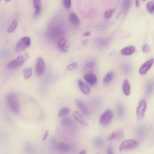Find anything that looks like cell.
Here are the masks:
<instances>
[{
  "label": "cell",
  "instance_id": "cell-1",
  "mask_svg": "<svg viewBox=\"0 0 154 154\" xmlns=\"http://www.w3.org/2000/svg\"><path fill=\"white\" fill-rule=\"evenodd\" d=\"M65 34L66 30L63 22L58 19L53 20L48 27L47 37L51 40L58 42L59 39L64 37Z\"/></svg>",
  "mask_w": 154,
  "mask_h": 154
},
{
  "label": "cell",
  "instance_id": "cell-2",
  "mask_svg": "<svg viewBox=\"0 0 154 154\" xmlns=\"http://www.w3.org/2000/svg\"><path fill=\"white\" fill-rule=\"evenodd\" d=\"M7 105L12 112L17 114L20 110V105L17 94L14 93H10L6 97Z\"/></svg>",
  "mask_w": 154,
  "mask_h": 154
},
{
  "label": "cell",
  "instance_id": "cell-3",
  "mask_svg": "<svg viewBox=\"0 0 154 154\" xmlns=\"http://www.w3.org/2000/svg\"><path fill=\"white\" fill-rule=\"evenodd\" d=\"M30 56L28 54H25L23 55H19L16 58L13 59L10 61L7 65V67L9 69H16L18 67L22 65L28 58H29Z\"/></svg>",
  "mask_w": 154,
  "mask_h": 154
},
{
  "label": "cell",
  "instance_id": "cell-4",
  "mask_svg": "<svg viewBox=\"0 0 154 154\" xmlns=\"http://www.w3.org/2000/svg\"><path fill=\"white\" fill-rule=\"evenodd\" d=\"M113 115H114V113L111 109H108L105 110L100 115L99 117V124L102 126H106L108 125L111 123Z\"/></svg>",
  "mask_w": 154,
  "mask_h": 154
},
{
  "label": "cell",
  "instance_id": "cell-5",
  "mask_svg": "<svg viewBox=\"0 0 154 154\" xmlns=\"http://www.w3.org/2000/svg\"><path fill=\"white\" fill-rule=\"evenodd\" d=\"M139 145V142L134 139H128L123 141L119 147L120 151L134 149Z\"/></svg>",
  "mask_w": 154,
  "mask_h": 154
},
{
  "label": "cell",
  "instance_id": "cell-6",
  "mask_svg": "<svg viewBox=\"0 0 154 154\" xmlns=\"http://www.w3.org/2000/svg\"><path fill=\"white\" fill-rule=\"evenodd\" d=\"M31 43V39L28 36H25L22 37L18 40L16 45L15 49L17 52L23 51L27 49Z\"/></svg>",
  "mask_w": 154,
  "mask_h": 154
},
{
  "label": "cell",
  "instance_id": "cell-7",
  "mask_svg": "<svg viewBox=\"0 0 154 154\" xmlns=\"http://www.w3.org/2000/svg\"><path fill=\"white\" fill-rule=\"evenodd\" d=\"M147 109V103L144 99H141L136 108V117L138 120L143 119Z\"/></svg>",
  "mask_w": 154,
  "mask_h": 154
},
{
  "label": "cell",
  "instance_id": "cell-8",
  "mask_svg": "<svg viewBox=\"0 0 154 154\" xmlns=\"http://www.w3.org/2000/svg\"><path fill=\"white\" fill-rule=\"evenodd\" d=\"M45 63L42 57L37 58L36 60L35 72L37 76H41L45 73Z\"/></svg>",
  "mask_w": 154,
  "mask_h": 154
},
{
  "label": "cell",
  "instance_id": "cell-9",
  "mask_svg": "<svg viewBox=\"0 0 154 154\" xmlns=\"http://www.w3.org/2000/svg\"><path fill=\"white\" fill-rule=\"evenodd\" d=\"M60 124L63 128L67 129H70L72 131H75L77 128L76 124L70 118H68V117L63 118L61 120Z\"/></svg>",
  "mask_w": 154,
  "mask_h": 154
},
{
  "label": "cell",
  "instance_id": "cell-10",
  "mask_svg": "<svg viewBox=\"0 0 154 154\" xmlns=\"http://www.w3.org/2000/svg\"><path fill=\"white\" fill-rule=\"evenodd\" d=\"M154 63V58H150L144 62L139 69V73L141 75H146Z\"/></svg>",
  "mask_w": 154,
  "mask_h": 154
},
{
  "label": "cell",
  "instance_id": "cell-11",
  "mask_svg": "<svg viewBox=\"0 0 154 154\" xmlns=\"http://www.w3.org/2000/svg\"><path fill=\"white\" fill-rule=\"evenodd\" d=\"M124 136V131L123 129H119L117 130H114L112 132H111L107 140L108 141H112L114 140H119L121 139Z\"/></svg>",
  "mask_w": 154,
  "mask_h": 154
},
{
  "label": "cell",
  "instance_id": "cell-12",
  "mask_svg": "<svg viewBox=\"0 0 154 154\" xmlns=\"http://www.w3.org/2000/svg\"><path fill=\"white\" fill-rule=\"evenodd\" d=\"M73 118L75 119V120L81 126H82L84 127H87L88 126V123L85 120L84 116L82 114H81L80 112H79L78 111H73Z\"/></svg>",
  "mask_w": 154,
  "mask_h": 154
},
{
  "label": "cell",
  "instance_id": "cell-13",
  "mask_svg": "<svg viewBox=\"0 0 154 154\" xmlns=\"http://www.w3.org/2000/svg\"><path fill=\"white\" fill-rule=\"evenodd\" d=\"M76 105L77 106L79 110L85 116H89L90 114V110L85 105V104L80 99H76L75 101Z\"/></svg>",
  "mask_w": 154,
  "mask_h": 154
},
{
  "label": "cell",
  "instance_id": "cell-14",
  "mask_svg": "<svg viewBox=\"0 0 154 154\" xmlns=\"http://www.w3.org/2000/svg\"><path fill=\"white\" fill-rule=\"evenodd\" d=\"M55 149L62 153H67L71 150L72 147L70 144L64 143V142H59L57 143L55 146Z\"/></svg>",
  "mask_w": 154,
  "mask_h": 154
},
{
  "label": "cell",
  "instance_id": "cell-15",
  "mask_svg": "<svg viewBox=\"0 0 154 154\" xmlns=\"http://www.w3.org/2000/svg\"><path fill=\"white\" fill-rule=\"evenodd\" d=\"M84 79L90 85H95L97 82V77L93 73H87L84 75Z\"/></svg>",
  "mask_w": 154,
  "mask_h": 154
},
{
  "label": "cell",
  "instance_id": "cell-16",
  "mask_svg": "<svg viewBox=\"0 0 154 154\" xmlns=\"http://www.w3.org/2000/svg\"><path fill=\"white\" fill-rule=\"evenodd\" d=\"M58 48L64 52H66L69 51V46L67 45V39L65 37L61 38L57 42Z\"/></svg>",
  "mask_w": 154,
  "mask_h": 154
},
{
  "label": "cell",
  "instance_id": "cell-17",
  "mask_svg": "<svg viewBox=\"0 0 154 154\" xmlns=\"http://www.w3.org/2000/svg\"><path fill=\"white\" fill-rule=\"evenodd\" d=\"M78 87L80 89V90L85 95H88L90 92H91V90H90V87H89L88 85H87V84H85L84 81H82V80H78Z\"/></svg>",
  "mask_w": 154,
  "mask_h": 154
},
{
  "label": "cell",
  "instance_id": "cell-18",
  "mask_svg": "<svg viewBox=\"0 0 154 154\" xmlns=\"http://www.w3.org/2000/svg\"><path fill=\"white\" fill-rule=\"evenodd\" d=\"M131 87L129 81L128 79H126L123 81V84H122L123 93L125 96H128L131 94Z\"/></svg>",
  "mask_w": 154,
  "mask_h": 154
},
{
  "label": "cell",
  "instance_id": "cell-19",
  "mask_svg": "<svg viewBox=\"0 0 154 154\" xmlns=\"http://www.w3.org/2000/svg\"><path fill=\"white\" fill-rule=\"evenodd\" d=\"M135 51V48L134 46H128L120 50V54L124 56H129L132 55Z\"/></svg>",
  "mask_w": 154,
  "mask_h": 154
},
{
  "label": "cell",
  "instance_id": "cell-20",
  "mask_svg": "<svg viewBox=\"0 0 154 154\" xmlns=\"http://www.w3.org/2000/svg\"><path fill=\"white\" fill-rule=\"evenodd\" d=\"M69 20L72 24H73V25H75V26H78L80 23V20H79L78 16H77V14H76L73 12L69 14Z\"/></svg>",
  "mask_w": 154,
  "mask_h": 154
},
{
  "label": "cell",
  "instance_id": "cell-21",
  "mask_svg": "<svg viewBox=\"0 0 154 154\" xmlns=\"http://www.w3.org/2000/svg\"><path fill=\"white\" fill-rule=\"evenodd\" d=\"M34 7V16L38 15L42 10L41 0H33Z\"/></svg>",
  "mask_w": 154,
  "mask_h": 154
},
{
  "label": "cell",
  "instance_id": "cell-22",
  "mask_svg": "<svg viewBox=\"0 0 154 154\" xmlns=\"http://www.w3.org/2000/svg\"><path fill=\"white\" fill-rule=\"evenodd\" d=\"M154 90V82L152 80H150L147 82L146 87V93L147 95L150 96L152 94Z\"/></svg>",
  "mask_w": 154,
  "mask_h": 154
},
{
  "label": "cell",
  "instance_id": "cell-23",
  "mask_svg": "<svg viewBox=\"0 0 154 154\" xmlns=\"http://www.w3.org/2000/svg\"><path fill=\"white\" fill-rule=\"evenodd\" d=\"M70 112V109H69V108L67 107V106H64L62 107L58 111V116L60 117H65L67 115H69Z\"/></svg>",
  "mask_w": 154,
  "mask_h": 154
},
{
  "label": "cell",
  "instance_id": "cell-24",
  "mask_svg": "<svg viewBox=\"0 0 154 154\" xmlns=\"http://www.w3.org/2000/svg\"><path fill=\"white\" fill-rule=\"evenodd\" d=\"M132 0H123L122 3V11L124 13H127L132 5Z\"/></svg>",
  "mask_w": 154,
  "mask_h": 154
},
{
  "label": "cell",
  "instance_id": "cell-25",
  "mask_svg": "<svg viewBox=\"0 0 154 154\" xmlns=\"http://www.w3.org/2000/svg\"><path fill=\"white\" fill-rule=\"evenodd\" d=\"M114 77V73L112 71H110L109 72H108L104 76L103 79V82L105 84H108V83H109L112 79H113Z\"/></svg>",
  "mask_w": 154,
  "mask_h": 154
},
{
  "label": "cell",
  "instance_id": "cell-26",
  "mask_svg": "<svg viewBox=\"0 0 154 154\" xmlns=\"http://www.w3.org/2000/svg\"><path fill=\"white\" fill-rule=\"evenodd\" d=\"M18 25V22L16 20H13L11 23L8 25V26L7 28V32L8 33H11L13 32L14 30H16V29L17 28Z\"/></svg>",
  "mask_w": 154,
  "mask_h": 154
},
{
  "label": "cell",
  "instance_id": "cell-27",
  "mask_svg": "<svg viewBox=\"0 0 154 154\" xmlns=\"http://www.w3.org/2000/svg\"><path fill=\"white\" fill-rule=\"evenodd\" d=\"M22 73H23V76L24 78L25 79H28L31 78L32 73V70L31 67H28L24 68L22 71Z\"/></svg>",
  "mask_w": 154,
  "mask_h": 154
},
{
  "label": "cell",
  "instance_id": "cell-28",
  "mask_svg": "<svg viewBox=\"0 0 154 154\" xmlns=\"http://www.w3.org/2000/svg\"><path fill=\"white\" fill-rule=\"evenodd\" d=\"M117 115H118V117L119 118H122L125 115V107L124 106L121 104V103H119L118 105H117Z\"/></svg>",
  "mask_w": 154,
  "mask_h": 154
},
{
  "label": "cell",
  "instance_id": "cell-29",
  "mask_svg": "<svg viewBox=\"0 0 154 154\" xmlns=\"http://www.w3.org/2000/svg\"><path fill=\"white\" fill-rule=\"evenodd\" d=\"M146 132V129L143 127H140L137 130L136 132V137L138 138H143L144 136H145Z\"/></svg>",
  "mask_w": 154,
  "mask_h": 154
},
{
  "label": "cell",
  "instance_id": "cell-30",
  "mask_svg": "<svg viewBox=\"0 0 154 154\" xmlns=\"http://www.w3.org/2000/svg\"><path fill=\"white\" fill-rule=\"evenodd\" d=\"M25 150L28 154H32L34 152V147L33 145L29 143H26L25 144Z\"/></svg>",
  "mask_w": 154,
  "mask_h": 154
},
{
  "label": "cell",
  "instance_id": "cell-31",
  "mask_svg": "<svg viewBox=\"0 0 154 154\" xmlns=\"http://www.w3.org/2000/svg\"><path fill=\"white\" fill-rule=\"evenodd\" d=\"M94 143V145L97 147H102V146L104 144V140H103V138H102L100 137H97L95 138Z\"/></svg>",
  "mask_w": 154,
  "mask_h": 154
},
{
  "label": "cell",
  "instance_id": "cell-32",
  "mask_svg": "<svg viewBox=\"0 0 154 154\" xmlns=\"http://www.w3.org/2000/svg\"><path fill=\"white\" fill-rule=\"evenodd\" d=\"M146 9L147 11L152 14L154 13V2L150 1L147 3L146 4Z\"/></svg>",
  "mask_w": 154,
  "mask_h": 154
},
{
  "label": "cell",
  "instance_id": "cell-33",
  "mask_svg": "<svg viewBox=\"0 0 154 154\" xmlns=\"http://www.w3.org/2000/svg\"><path fill=\"white\" fill-rule=\"evenodd\" d=\"M114 8H111V9H108L107 10H106L105 12H104V14H103V16L106 19H108L109 17H111L112 14H114Z\"/></svg>",
  "mask_w": 154,
  "mask_h": 154
},
{
  "label": "cell",
  "instance_id": "cell-34",
  "mask_svg": "<svg viewBox=\"0 0 154 154\" xmlns=\"http://www.w3.org/2000/svg\"><path fill=\"white\" fill-rule=\"evenodd\" d=\"M78 66V63H76V62H73V63H70L67 66V69L69 71H71V70H73L75 69H76Z\"/></svg>",
  "mask_w": 154,
  "mask_h": 154
},
{
  "label": "cell",
  "instance_id": "cell-35",
  "mask_svg": "<svg viewBox=\"0 0 154 154\" xmlns=\"http://www.w3.org/2000/svg\"><path fill=\"white\" fill-rule=\"evenodd\" d=\"M108 41L105 38H99L97 40V43L100 46H105L107 45Z\"/></svg>",
  "mask_w": 154,
  "mask_h": 154
},
{
  "label": "cell",
  "instance_id": "cell-36",
  "mask_svg": "<svg viewBox=\"0 0 154 154\" xmlns=\"http://www.w3.org/2000/svg\"><path fill=\"white\" fill-rule=\"evenodd\" d=\"M63 4L66 10H69L71 7V0H63Z\"/></svg>",
  "mask_w": 154,
  "mask_h": 154
},
{
  "label": "cell",
  "instance_id": "cell-37",
  "mask_svg": "<svg viewBox=\"0 0 154 154\" xmlns=\"http://www.w3.org/2000/svg\"><path fill=\"white\" fill-rule=\"evenodd\" d=\"M95 64V62L93 61H87L85 64V67H88V68H91V67H93Z\"/></svg>",
  "mask_w": 154,
  "mask_h": 154
},
{
  "label": "cell",
  "instance_id": "cell-38",
  "mask_svg": "<svg viewBox=\"0 0 154 154\" xmlns=\"http://www.w3.org/2000/svg\"><path fill=\"white\" fill-rule=\"evenodd\" d=\"M150 51V48L147 45H144L142 48V51L144 53H148Z\"/></svg>",
  "mask_w": 154,
  "mask_h": 154
},
{
  "label": "cell",
  "instance_id": "cell-39",
  "mask_svg": "<svg viewBox=\"0 0 154 154\" xmlns=\"http://www.w3.org/2000/svg\"><path fill=\"white\" fill-rule=\"evenodd\" d=\"M49 130H46L45 132V133L43 134V136L42 137V141H45L47 139V138L48 137V135H49Z\"/></svg>",
  "mask_w": 154,
  "mask_h": 154
},
{
  "label": "cell",
  "instance_id": "cell-40",
  "mask_svg": "<svg viewBox=\"0 0 154 154\" xmlns=\"http://www.w3.org/2000/svg\"><path fill=\"white\" fill-rule=\"evenodd\" d=\"M106 154H114L113 149L111 146H109L108 147L107 150H106Z\"/></svg>",
  "mask_w": 154,
  "mask_h": 154
},
{
  "label": "cell",
  "instance_id": "cell-41",
  "mask_svg": "<svg viewBox=\"0 0 154 154\" xmlns=\"http://www.w3.org/2000/svg\"><path fill=\"white\" fill-rule=\"evenodd\" d=\"M123 70L126 72V73H128V72H129L130 70H131V68H130V67H129V65H128V64H125L124 66H123Z\"/></svg>",
  "mask_w": 154,
  "mask_h": 154
},
{
  "label": "cell",
  "instance_id": "cell-42",
  "mask_svg": "<svg viewBox=\"0 0 154 154\" xmlns=\"http://www.w3.org/2000/svg\"><path fill=\"white\" fill-rule=\"evenodd\" d=\"M90 32L89 31H85V32L83 33V35L84 37H88L90 35Z\"/></svg>",
  "mask_w": 154,
  "mask_h": 154
},
{
  "label": "cell",
  "instance_id": "cell-43",
  "mask_svg": "<svg viewBox=\"0 0 154 154\" xmlns=\"http://www.w3.org/2000/svg\"><path fill=\"white\" fill-rule=\"evenodd\" d=\"M135 6L137 7H138L140 6V2H139V0H135Z\"/></svg>",
  "mask_w": 154,
  "mask_h": 154
},
{
  "label": "cell",
  "instance_id": "cell-44",
  "mask_svg": "<svg viewBox=\"0 0 154 154\" xmlns=\"http://www.w3.org/2000/svg\"><path fill=\"white\" fill-rule=\"evenodd\" d=\"M79 154H86V151H85V149H82V150L79 152Z\"/></svg>",
  "mask_w": 154,
  "mask_h": 154
},
{
  "label": "cell",
  "instance_id": "cell-45",
  "mask_svg": "<svg viewBox=\"0 0 154 154\" xmlns=\"http://www.w3.org/2000/svg\"><path fill=\"white\" fill-rule=\"evenodd\" d=\"M5 1H7V2H8V1H10L11 0H5Z\"/></svg>",
  "mask_w": 154,
  "mask_h": 154
},
{
  "label": "cell",
  "instance_id": "cell-46",
  "mask_svg": "<svg viewBox=\"0 0 154 154\" xmlns=\"http://www.w3.org/2000/svg\"><path fill=\"white\" fill-rule=\"evenodd\" d=\"M96 154H100V153H96Z\"/></svg>",
  "mask_w": 154,
  "mask_h": 154
},
{
  "label": "cell",
  "instance_id": "cell-47",
  "mask_svg": "<svg viewBox=\"0 0 154 154\" xmlns=\"http://www.w3.org/2000/svg\"><path fill=\"white\" fill-rule=\"evenodd\" d=\"M142 1H146V0H142Z\"/></svg>",
  "mask_w": 154,
  "mask_h": 154
}]
</instances>
